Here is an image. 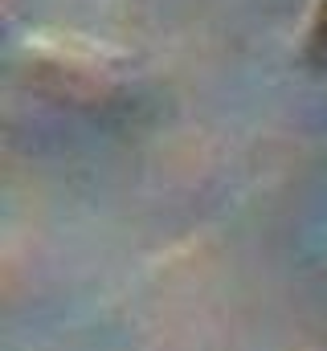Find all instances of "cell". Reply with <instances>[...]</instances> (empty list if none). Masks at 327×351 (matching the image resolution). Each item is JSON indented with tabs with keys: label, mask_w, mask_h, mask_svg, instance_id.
I'll list each match as a JSON object with an SVG mask.
<instances>
[{
	"label": "cell",
	"mask_w": 327,
	"mask_h": 351,
	"mask_svg": "<svg viewBox=\"0 0 327 351\" xmlns=\"http://www.w3.org/2000/svg\"><path fill=\"white\" fill-rule=\"evenodd\" d=\"M311 58L315 62H327V0H324V8H319L315 29H311Z\"/></svg>",
	"instance_id": "obj_1"
}]
</instances>
